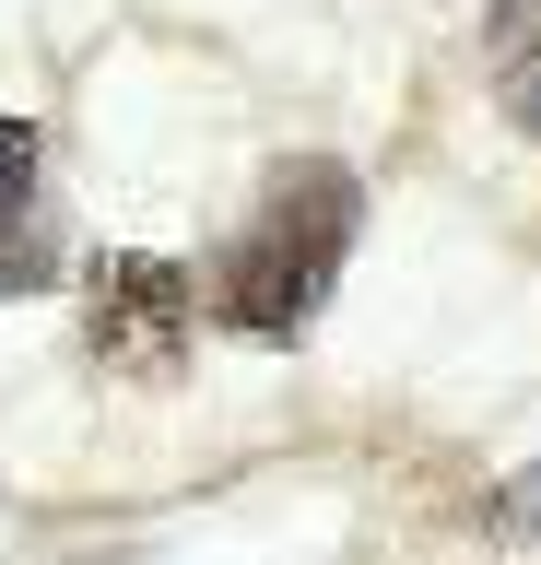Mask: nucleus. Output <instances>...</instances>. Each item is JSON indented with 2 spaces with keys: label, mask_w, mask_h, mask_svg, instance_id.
<instances>
[{
  "label": "nucleus",
  "mask_w": 541,
  "mask_h": 565,
  "mask_svg": "<svg viewBox=\"0 0 541 565\" xmlns=\"http://www.w3.org/2000/svg\"><path fill=\"white\" fill-rule=\"evenodd\" d=\"M354 224H365V177L354 166H329V153L271 166L259 212L236 224V247H224V271H213V318L236 342H306L318 307H329V282H342V259H354Z\"/></svg>",
  "instance_id": "obj_1"
},
{
  "label": "nucleus",
  "mask_w": 541,
  "mask_h": 565,
  "mask_svg": "<svg viewBox=\"0 0 541 565\" xmlns=\"http://www.w3.org/2000/svg\"><path fill=\"white\" fill-rule=\"evenodd\" d=\"M201 342V295H188L177 259H153V247H107L95 271H83V353L107 365V377H142L165 388Z\"/></svg>",
  "instance_id": "obj_2"
},
{
  "label": "nucleus",
  "mask_w": 541,
  "mask_h": 565,
  "mask_svg": "<svg viewBox=\"0 0 541 565\" xmlns=\"http://www.w3.org/2000/svg\"><path fill=\"white\" fill-rule=\"evenodd\" d=\"M59 271L47 247V153H36V118L0 106V295H36Z\"/></svg>",
  "instance_id": "obj_3"
},
{
  "label": "nucleus",
  "mask_w": 541,
  "mask_h": 565,
  "mask_svg": "<svg viewBox=\"0 0 541 565\" xmlns=\"http://www.w3.org/2000/svg\"><path fill=\"white\" fill-rule=\"evenodd\" d=\"M483 95L506 106V130L541 141V0H495L483 12Z\"/></svg>",
  "instance_id": "obj_4"
},
{
  "label": "nucleus",
  "mask_w": 541,
  "mask_h": 565,
  "mask_svg": "<svg viewBox=\"0 0 541 565\" xmlns=\"http://www.w3.org/2000/svg\"><path fill=\"white\" fill-rule=\"evenodd\" d=\"M483 530H506V542H530V530H541V471H530V483H506L495 507H483Z\"/></svg>",
  "instance_id": "obj_5"
}]
</instances>
